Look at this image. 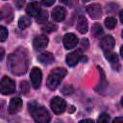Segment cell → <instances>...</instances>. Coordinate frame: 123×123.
Instances as JSON below:
<instances>
[{
	"label": "cell",
	"instance_id": "1",
	"mask_svg": "<svg viewBox=\"0 0 123 123\" xmlns=\"http://www.w3.org/2000/svg\"><path fill=\"white\" fill-rule=\"evenodd\" d=\"M28 109L35 121L38 123H47L50 121V114L43 106L36 102H31L28 104Z\"/></svg>",
	"mask_w": 123,
	"mask_h": 123
},
{
	"label": "cell",
	"instance_id": "2",
	"mask_svg": "<svg viewBox=\"0 0 123 123\" xmlns=\"http://www.w3.org/2000/svg\"><path fill=\"white\" fill-rule=\"evenodd\" d=\"M65 75H66V70L64 68L57 67V68L53 69L49 73L47 81H46V85H47L48 88L51 90L56 89Z\"/></svg>",
	"mask_w": 123,
	"mask_h": 123
},
{
	"label": "cell",
	"instance_id": "3",
	"mask_svg": "<svg viewBox=\"0 0 123 123\" xmlns=\"http://www.w3.org/2000/svg\"><path fill=\"white\" fill-rule=\"evenodd\" d=\"M15 90V83L9 77L4 76L0 83V91L3 95H8Z\"/></svg>",
	"mask_w": 123,
	"mask_h": 123
},
{
	"label": "cell",
	"instance_id": "4",
	"mask_svg": "<svg viewBox=\"0 0 123 123\" xmlns=\"http://www.w3.org/2000/svg\"><path fill=\"white\" fill-rule=\"evenodd\" d=\"M50 106H51V109L54 111V113L61 114V113H62L65 111L66 103H65V101L62 98H61L59 96H56V97H54L51 100Z\"/></svg>",
	"mask_w": 123,
	"mask_h": 123
},
{
	"label": "cell",
	"instance_id": "5",
	"mask_svg": "<svg viewBox=\"0 0 123 123\" xmlns=\"http://www.w3.org/2000/svg\"><path fill=\"white\" fill-rule=\"evenodd\" d=\"M30 79H31V83L34 88H38L40 86L41 81H42V73L41 70L37 67H34L31 71L30 74Z\"/></svg>",
	"mask_w": 123,
	"mask_h": 123
},
{
	"label": "cell",
	"instance_id": "6",
	"mask_svg": "<svg viewBox=\"0 0 123 123\" xmlns=\"http://www.w3.org/2000/svg\"><path fill=\"white\" fill-rule=\"evenodd\" d=\"M62 42H63V46H64L65 49H67V50L73 49L78 44V37L74 34L68 33V34L64 35Z\"/></svg>",
	"mask_w": 123,
	"mask_h": 123
},
{
	"label": "cell",
	"instance_id": "7",
	"mask_svg": "<svg viewBox=\"0 0 123 123\" xmlns=\"http://www.w3.org/2000/svg\"><path fill=\"white\" fill-rule=\"evenodd\" d=\"M48 44V37L45 35H38L33 40L34 49L37 51H40L44 49Z\"/></svg>",
	"mask_w": 123,
	"mask_h": 123
},
{
	"label": "cell",
	"instance_id": "8",
	"mask_svg": "<svg viewBox=\"0 0 123 123\" xmlns=\"http://www.w3.org/2000/svg\"><path fill=\"white\" fill-rule=\"evenodd\" d=\"M114 44H115V40L114 38L108 35V36H105L103 38H101L100 40V47L102 48V50H104L105 52H108V51H111L113 47H114Z\"/></svg>",
	"mask_w": 123,
	"mask_h": 123
},
{
	"label": "cell",
	"instance_id": "9",
	"mask_svg": "<svg viewBox=\"0 0 123 123\" xmlns=\"http://www.w3.org/2000/svg\"><path fill=\"white\" fill-rule=\"evenodd\" d=\"M81 59H82V52L80 50H76L69 53L66 56V63L69 66H74L80 62Z\"/></svg>",
	"mask_w": 123,
	"mask_h": 123
},
{
	"label": "cell",
	"instance_id": "10",
	"mask_svg": "<svg viewBox=\"0 0 123 123\" xmlns=\"http://www.w3.org/2000/svg\"><path fill=\"white\" fill-rule=\"evenodd\" d=\"M87 13L92 19H99L102 16V9L99 4H92L89 5L86 9Z\"/></svg>",
	"mask_w": 123,
	"mask_h": 123
},
{
	"label": "cell",
	"instance_id": "11",
	"mask_svg": "<svg viewBox=\"0 0 123 123\" xmlns=\"http://www.w3.org/2000/svg\"><path fill=\"white\" fill-rule=\"evenodd\" d=\"M21 107H22V100H21L19 97H14V98H12V99L10 101V104H9V108H8L9 113H11V114H15L17 111H20Z\"/></svg>",
	"mask_w": 123,
	"mask_h": 123
},
{
	"label": "cell",
	"instance_id": "12",
	"mask_svg": "<svg viewBox=\"0 0 123 123\" xmlns=\"http://www.w3.org/2000/svg\"><path fill=\"white\" fill-rule=\"evenodd\" d=\"M65 15H66V12H65L64 8H62L61 6H57L52 11V17L55 21H58V22L62 21L65 18Z\"/></svg>",
	"mask_w": 123,
	"mask_h": 123
},
{
	"label": "cell",
	"instance_id": "13",
	"mask_svg": "<svg viewBox=\"0 0 123 123\" xmlns=\"http://www.w3.org/2000/svg\"><path fill=\"white\" fill-rule=\"evenodd\" d=\"M12 9L10 5H4L1 10V19L7 22H11L12 19Z\"/></svg>",
	"mask_w": 123,
	"mask_h": 123
},
{
	"label": "cell",
	"instance_id": "14",
	"mask_svg": "<svg viewBox=\"0 0 123 123\" xmlns=\"http://www.w3.org/2000/svg\"><path fill=\"white\" fill-rule=\"evenodd\" d=\"M76 28L77 30L81 33V34H86L87 32L88 29V25H87V20L84 15H80L77 19V24H76Z\"/></svg>",
	"mask_w": 123,
	"mask_h": 123
},
{
	"label": "cell",
	"instance_id": "15",
	"mask_svg": "<svg viewBox=\"0 0 123 123\" xmlns=\"http://www.w3.org/2000/svg\"><path fill=\"white\" fill-rule=\"evenodd\" d=\"M40 12H41L40 6H39V4L37 3V2H33V3L28 4V6H27V8H26V12H27L30 16H37Z\"/></svg>",
	"mask_w": 123,
	"mask_h": 123
},
{
	"label": "cell",
	"instance_id": "16",
	"mask_svg": "<svg viewBox=\"0 0 123 123\" xmlns=\"http://www.w3.org/2000/svg\"><path fill=\"white\" fill-rule=\"evenodd\" d=\"M37 60L42 64H51L54 62V56L50 52H43L37 56Z\"/></svg>",
	"mask_w": 123,
	"mask_h": 123
},
{
	"label": "cell",
	"instance_id": "17",
	"mask_svg": "<svg viewBox=\"0 0 123 123\" xmlns=\"http://www.w3.org/2000/svg\"><path fill=\"white\" fill-rule=\"evenodd\" d=\"M98 71H99V73H100V83H99V86H98L96 89H97L98 91H103V90H105V88L107 87L108 82H107V80H106V76H105V73H104L103 69L100 68V67H98Z\"/></svg>",
	"mask_w": 123,
	"mask_h": 123
},
{
	"label": "cell",
	"instance_id": "18",
	"mask_svg": "<svg viewBox=\"0 0 123 123\" xmlns=\"http://www.w3.org/2000/svg\"><path fill=\"white\" fill-rule=\"evenodd\" d=\"M30 25H31V19H30L29 16L24 15V16H21L19 18V20H18V26H19L20 29H25V28L29 27Z\"/></svg>",
	"mask_w": 123,
	"mask_h": 123
},
{
	"label": "cell",
	"instance_id": "19",
	"mask_svg": "<svg viewBox=\"0 0 123 123\" xmlns=\"http://www.w3.org/2000/svg\"><path fill=\"white\" fill-rule=\"evenodd\" d=\"M105 57H106V59H107L111 64H113V63L117 64V63H118V57H117V55H116L115 53H112V52L108 51V52H106Z\"/></svg>",
	"mask_w": 123,
	"mask_h": 123
},
{
	"label": "cell",
	"instance_id": "20",
	"mask_svg": "<svg viewBox=\"0 0 123 123\" xmlns=\"http://www.w3.org/2000/svg\"><path fill=\"white\" fill-rule=\"evenodd\" d=\"M92 35L96 37H99L101 35H103V28L99 23H95L92 26Z\"/></svg>",
	"mask_w": 123,
	"mask_h": 123
},
{
	"label": "cell",
	"instance_id": "21",
	"mask_svg": "<svg viewBox=\"0 0 123 123\" xmlns=\"http://www.w3.org/2000/svg\"><path fill=\"white\" fill-rule=\"evenodd\" d=\"M42 31L44 32H47V33H51L55 30H57V25L54 24V23H51V22H47V23H44V25L42 26Z\"/></svg>",
	"mask_w": 123,
	"mask_h": 123
},
{
	"label": "cell",
	"instance_id": "22",
	"mask_svg": "<svg viewBox=\"0 0 123 123\" xmlns=\"http://www.w3.org/2000/svg\"><path fill=\"white\" fill-rule=\"evenodd\" d=\"M48 18V13L46 11H41L39 14L37 16V23H46Z\"/></svg>",
	"mask_w": 123,
	"mask_h": 123
},
{
	"label": "cell",
	"instance_id": "23",
	"mask_svg": "<svg viewBox=\"0 0 123 123\" xmlns=\"http://www.w3.org/2000/svg\"><path fill=\"white\" fill-rule=\"evenodd\" d=\"M105 25L108 29H113L116 25V19L113 17H107L105 19Z\"/></svg>",
	"mask_w": 123,
	"mask_h": 123
},
{
	"label": "cell",
	"instance_id": "24",
	"mask_svg": "<svg viewBox=\"0 0 123 123\" xmlns=\"http://www.w3.org/2000/svg\"><path fill=\"white\" fill-rule=\"evenodd\" d=\"M8 37V31L4 26L0 27V40L1 41H5L6 38Z\"/></svg>",
	"mask_w": 123,
	"mask_h": 123
},
{
	"label": "cell",
	"instance_id": "25",
	"mask_svg": "<svg viewBox=\"0 0 123 123\" xmlns=\"http://www.w3.org/2000/svg\"><path fill=\"white\" fill-rule=\"evenodd\" d=\"M29 87L30 86H29V85H28V83L26 81H23V82L20 83V90H21L22 93L26 94L29 91Z\"/></svg>",
	"mask_w": 123,
	"mask_h": 123
},
{
	"label": "cell",
	"instance_id": "26",
	"mask_svg": "<svg viewBox=\"0 0 123 123\" xmlns=\"http://www.w3.org/2000/svg\"><path fill=\"white\" fill-rule=\"evenodd\" d=\"M110 119H111V117L108 113H101L100 116L98 117L99 122H108V121H110Z\"/></svg>",
	"mask_w": 123,
	"mask_h": 123
},
{
	"label": "cell",
	"instance_id": "27",
	"mask_svg": "<svg viewBox=\"0 0 123 123\" xmlns=\"http://www.w3.org/2000/svg\"><path fill=\"white\" fill-rule=\"evenodd\" d=\"M62 93L65 94V95H68V94H71L73 92V87L71 86H64L62 89Z\"/></svg>",
	"mask_w": 123,
	"mask_h": 123
},
{
	"label": "cell",
	"instance_id": "28",
	"mask_svg": "<svg viewBox=\"0 0 123 123\" xmlns=\"http://www.w3.org/2000/svg\"><path fill=\"white\" fill-rule=\"evenodd\" d=\"M24 0H14V4H15V7L19 10V9H21L22 7H23V5H24Z\"/></svg>",
	"mask_w": 123,
	"mask_h": 123
},
{
	"label": "cell",
	"instance_id": "29",
	"mask_svg": "<svg viewBox=\"0 0 123 123\" xmlns=\"http://www.w3.org/2000/svg\"><path fill=\"white\" fill-rule=\"evenodd\" d=\"M81 46L83 49H87L88 47V40L86 38H83L82 41H81Z\"/></svg>",
	"mask_w": 123,
	"mask_h": 123
},
{
	"label": "cell",
	"instance_id": "30",
	"mask_svg": "<svg viewBox=\"0 0 123 123\" xmlns=\"http://www.w3.org/2000/svg\"><path fill=\"white\" fill-rule=\"evenodd\" d=\"M41 1H42L43 5H45V6H51L55 2V0H41Z\"/></svg>",
	"mask_w": 123,
	"mask_h": 123
},
{
	"label": "cell",
	"instance_id": "31",
	"mask_svg": "<svg viewBox=\"0 0 123 123\" xmlns=\"http://www.w3.org/2000/svg\"><path fill=\"white\" fill-rule=\"evenodd\" d=\"M123 122V117H115L113 119V122Z\"/></svg>",
	"mask_w": 123,
	"mask_h": 123
},
{
	"label": "cell",
	"instance_id": "32",
	"mask_svg": "<svg viewBox=\"0 0 123 123\" xmlns=\"http://www.w3.org/2000/svg\"><path fill=\"white\" fill-rule=\"evenodd\" d=\"M119 18H120V21L123 23V10L120 12V13H119Z\"/></svg>",
	"mask_w": 123,
	"mask_h": 123
},
{
	"label": "cell",
	"instance_id": "33",
	"mask_svg": "<svg viewBox=\"0 0 123 123\" xmlns=\"http://www.w3.org/2000/svg\"><path fill=\"white\" fill-rule=\"evenodd\" d=\"M80 122H93V120L92 119H83Z\"/></svg>",
	"mask_w": 123,
	"mask_h": 123
},
{
	"label": "cell",
	"instance_id": "34",
	"mask_svg": "<svg viewBox=\"0 0 123 123\" xmlns=\"http://www.w3.org/2000/svg\"><path fill=\"white\" fill-rule=\"evenodd\" d=\"M3 57H4V50L3 48H1V60H3Z\"/></svg>",
	"mask_w": 123,
	"mask_h": 123
},
{
	"label": "cell",
	"instance_id": "35",
	"mask_svg": "<svg viewBox=\"0 0 123 123\" xmlns=\"http://www.w3.org/2000/svg\"><path fill=\"white\" fill-rule=\"evenodd\" d=\"M60 1L63 4H68V0H60Z\"/></svg>",
	"mask_w": 123,
	"mask_h": 123
},
{
	"label": "cell",
	"instance_id": "36",
	"mask_svg": "<svg viewBox=\"0 0 123 123\" xmlns=\"http://www.w3.org/2000/svg\"><path fill=\"white\" fill-rule=\"evenodd\" d=\"M120 54H121V57L123 58V46L120 48Z\"/></svg>",
	"mask_w": 123,
	"mask_h": 123
},
{
	"label": "cell",
	"instance_id": "37",
	"mask_svg": "<svg viewBox=\"0 0 123 123\" xmlns=\"http://www.w3.org/2000/svg\"><path fill=\"white\" fill-rule=\"evenodd\" d=\"M121 104H122V106H123V97H122V99H121Z\"/></svg>",
	"mask_w": 123,
	"mask_h": 123
},
{
	"label": "cell",
	"instance_id": "38",
	"mask_svg": "<svg viewBox=\"0 0 123 123\" xmlns=\"http://www.w3.org/2000/svg\"><path fill=\"white\" fill-rule=\"evenodd\" d=\"M84 2H88V1H90V0H83Z\"/></svg>",
	"mask_w": 123,
	"mask_h": 123
},
{
	"label": "cell",
	"instance_id": "39",
	"mask_svg": "<svg viewBox=\"0 0 123 123\" xmlns=\"http://www.w3.org/2000/svg\"><path fill=\"white\" fill-rule=\"evenodd\" d=\"M122 37H123V31H122Z\"/></svg>",
	"mask_w": 123,
	"mask_h": 123
}]
</instances>
